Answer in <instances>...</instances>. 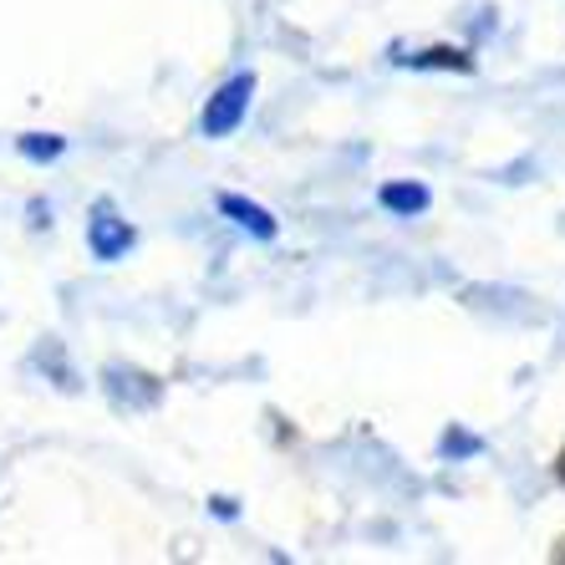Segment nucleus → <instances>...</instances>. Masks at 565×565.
Masks as SVG:
<instances>
[{
    "label": "nucleus",
    "instance_id": "f257e3e1",
    "mask_svg": "<svg viewBox=\"0 0 565 565\" xmlns=\"http://www.w3.org/2000/svg\"><path fill=\"white\" fill-rule=\"evenodd\" d=\"M255 93H260V77H255L250 66L230 72V77H224L220 87L204 97V107H199V132H204L210 143H224V138H235V132L245 128V118H250Z\"/></svg>",
    "mask_w": 565,
    "mask_h": 565
},
{
    "label": "nucleus",
    "instance_id": "f03ea898",
    "mask_svg": "<svg viewBox=\"0 0 565 565\" xmlns=\"http://www.w3.org/2000/svg\"><path fill=\"white\" fill-rule=\"evenodd\" d=\"M132 245H138V224L103 194L93 210H87V255H93L97 265H118L132 255Z\"/></svg>",
    "mask_w": 565,
    "mask_h": 565
},
{
    "label": "nucleus",
    "instance_id": "7ed1b4c3",
    "mask_svg": "<svg viewBox=\"0 0 565 565\" xmlns=\"http://www.w3.org/2000/svg\"><path fill=\"white\" fill-rule=\"evenodd\" d=\"M103 393L113 397V408H128V413H148L163 403V377L153 372L132 367V362H107L103 367Z\"/></svg>",
    "mask_w": 565,
    "mask_h": 565
},
{
    "label": "nucleus",
    "instance_id": "20e7f679",
    "mask_svg": "<svg viewBox=\"0 0 565 565\" xmlns=\"http://www.w3.org/2000/svg\"><path fill=\"white\" fill-rule=\"evenodd\" d=\"M214 210H220V220L235 224L239 235L260 239V245H276V239H280V220L265 210L260 199L235 194V189H220V194H214Z\"/></svg>",
    "mask_w": 565,
    "mask_h": 565
},
{
    "label": "nucleus",
    "instance_id": "39448f33",
    "mask_svg": "<svg viewBox=\"0 0 565 565\" xmlns=\"http://www.w3.org/2000/svg\"><path fill=\"white\" fill-rule=\"evenodd\" d=\"M393 66H408V72H459V77H473L479 72V56L473 46H454V41H438V46H418V52H393Z\"/></svg>",
    "mask_w": 565,
    "mask_h": 565
},
{
    "label": "nucleus",
    "instance_id": "423d86ee",
    "mask_svg": "<svg viewBox=\"0 0 565 565\" xmlns=\"http://www.w3.org/2000/svg\"><path fill=\"white\" fill-rule=\"evenodd\" d=\"M377 210L393 214V220H418V214L434 210V189L423 184V179H382Z\"/></svg>",
    "mask_w": 565,
    "mask_h": 565
},
{
    "label": "nucleus",
    "instance_id": "0eeeda50",
    "mask_svg": "<svg viewBox=\"0 0 565 565\" xmlns=\"http://www.w3.org/2000/svg\"><path fill=\"white\" fill-rule=\"evenodd\" d=\"M484 454H489V438H479L463 423H448L438 434V459L444 463H469V459H484Z\"/></svg>",
    "mask_w": 565,
    "mask_h": 565
},
{
    "label": "nucleus",
    "instance_id": "6e6552de",
    "mask_svg": "<svg viewBox=\"0 0 565 565\" xmlns=\"http://www.w3.org/2000/svg\"><path fill=\"white\" fill-rule=\"evenodd\" d=\"M15 153L26 158V163H36V169H46V163H56V158L66 153V138L62 132H21V138H15Z\"/></svg>",
    "mask_w": 565,
    "mask_h": 565
},
{
    "label": "nucleus",
    "instance_id": "1a4fd4ad",
    "mask_svg": "<svg viewBox=\"0 0 565 565\" xmlns=\"http://www.w3.org/2000/svg\"><path fill=\"white\" fill-rule=\"evenodd\" d=\"M210 514H214V520H224V525H235V520H239V500H235V494H210Z\"/></svg>",
    "mask_w": 565,
    "mask_h": 565
},
{
    "label": "nucleus",
    "instance_id": "9d476101",
    "mask_svg": "<svg viewBox=\"0 0 565 565\" xmlns=\"http://www.w3.org/2000/svg\"><path fill=\"white\" fill-rule=\"evenodd\" d=\"M26 214H31V230H52V204H46V199H31L26 204Z\"/></svg>",
    "mask_w": 565,
    "mask_h": 565
},
{
    "label": "nucleus",
    "instance_id": "9b49d317",
    "mask_svg": "<svg viewBox=\"0 0 565 565\" xmlns=\"http://www.w3.org/2000/svg\"><path fill=\"white\" fill-rule=\"evenodd\" d=\"M555 479H561V484H565V454H561V459H555Z\"/></svg>",
    "mask_w": 565,
    "mask_h": 565
},
{
    "label": "nucleus",
    "instance_id": "f8f14e48",
    "mask_svg": "<svg viewBox=\"0 0 565 565\" xmlns=\"http://www.w3.org/2000/svg\"><path fill=\"white\" fill-rule=\"evenodd\" d=\"M555 561H565V540H561V551H555Z\"/></svg>",
    "mask_w": 565,
    "mask_h": 565
}]
</instances>
